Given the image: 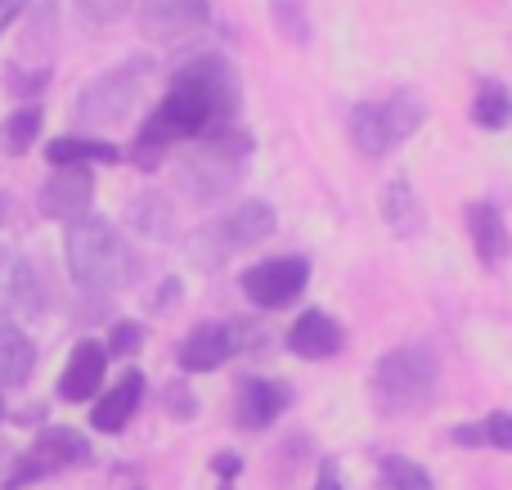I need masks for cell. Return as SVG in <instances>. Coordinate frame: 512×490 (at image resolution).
<instances>
[{
    "mask_svg": "<svg viewBox=\"0 0 512 490\" xmlns=\"http://www.w3.org/2000/svg\"><path fill=\"white\" fill-rule=\"evenodd\" d=\"M382 108H387V122H391L396 144H405L409 135L423 126V117H427V104H423V95H418V90H396V95H391Z\"/></svg>",
    "mask_w": 512,
    "mask_h": 490,
    "instance_id": "22",
    "label": "cell"
},
{
    "mask_svg": "<svg viewBox=\"0 0 512 490\" xmlns=\"http://www.w3.org/2000/svg\"><path fill=\"white\" fill-rule=\"evenodd\" d=\"M288 401H292V392L283 383H274V378H248V383L239 387L234 419H239V428H270V423L288 410Z\"/></svg>",
    "mask_w": 512,
    "mask_h": 490,
    "instance_id": "13",
    "label": "cell"
},
{
    "mask_svg": "<svg viewBox=\"0 0 512 490\" xmlns=\"http://www.w3.org/2000/svg\"><path fill=\"white\" fill-rule=\"evenodd\" d=\"M36 135H41V108H18V113L9 117V144L23 153Z\"/></svg>",
    "mask_w": 512,
    "mask_h": 490,
    "instance_id": "24",
    "label": "cell"
},
{
    "mask_svg": "<svg viewBox=\"0 0 512 490\" xmlns=\"http://www.w3.org/2000/svg\"><path fill=\"white\" fill-rule=\"evenodd\" d=\"M41 306V293H36V275L23 257L0 243V311H18V315H32Z\"/></svg>",
    "mask_w": 512,
    "mask_h": 490,
    "instance_id": "14",
    "label": "cell"
},
{
    "mask_svg": "<svg viewBox=\"0 0 512 490\" xmlns=\"http://www.w3.org/2000/svg\"><path fill=\"white\" fill-rule=\"evenodd\" d=\"M243 293L252 297L256 306L265 311H283L292 306L310 284V261L301 257H270V261H256L252 270H243Z\"/></svg>",
    "mask_w": 512,
    "mask_h": 490,
    "instance_id": "5",
    "label": "cell"
},
{
    "mask_svg": "<svg viewBox=\"0 0 512 490\" xmlns=\"http://www.w3.org/2000/svg\"><path fill=\"white\" fill-rule=\"evenodd\" d=\"M68 270L81 288L90 293H113L135 275V257L122 243V234L104 221V216H81L68 225Z\"/></svg>",
    "mask_w": 512,
    "mask_h": 490,
    "instance_id": "2",
    "label": "cell"
},
{
    "mask_svg": "<svg viewBox=\"0 0 512 490\" xmlns=\"http://www.w3.org/2000/svg\"><path fill=\"white\" fill-rule=\"evenodd\" d=\"M351 140H355V149L369 153V158H382V153L396 149V135H391L387 108H382V104H355V113H351Z\"/></svg>",
    "mask_w": 512,
    "mask_h": 490,
    "instance_id": "18",
    "label": "cell"
},
{
    "mask_svg": "<svg viewBox=\"0 0 512 490\" xmlns=\"http://www.w3.org/2000/svg\"><path fill=\"white\" fill-rule=\"evenodd\" d=\"M216 473H221L225 482H234V473H239V455H216Z\"/></svg>",
    "mask_w": 512,
    "mask_h": 490,
    "instance_id": "32",
    "label": "cell"
},
{
    "mask_svg": "<svg viewBox=\"0 0 512 490\" xmlns=\"http://www.w3.org/2000/svg\"><path fill=\"white\" fill-rule=\"evenodd\" d=\"M86 459H90V446L81 441V432L50 428V432H41V437L32 441V450H27L14 468H9L5 490H23L32 482H45L50 473H63L68 464H86Z\"/></svg>",
    "mask_w": 512,
    "mask_h": 490,
    "instance_id": "4",
    "label": "cell"
},
{
    "mask_svg": "<svg viewBox=\"0 0 512 490\" xmlns=\"http://www.w3.org/2000/svg\"><path fill=\"white\" fill-rule=\"evenodd\" d=\"M468 234H472V248H477V257L490 261V266H499V261L512 252V234H508L504 216H499L490 203H472L468 207Z\"/></svg>",
    "mask_w": 512,
    "mask_h": 490,
    "instance_id": "16",
    "label": "cell"
},
{
    "mask_svg": "<svg viewBox=\"0 0 512 490\" xmlns=\"http://www.w3.org/2000/svg\"><path fill=\"white\" fill-rule=\"evenodd\" d=\"M0 414H5V410H0Z\"/></svg>",
    "mask_w": 512,
    "mask_h": 490,
    "instance_id": "33",
    "label": "cell"
},
{
    "mask_svg": "<svg viewBox=\"0 0 512 490\" xmlns=\"http://www.w3.org/2000/svg\"><path fill=\"white\" fill-rule=\"evenodd\" d=\"M95 198V176L86 167H59L50 180L41 185V212L54 221H81Z\"/></svg>",
    "mask_w": 512,
    "mask_h": 490,
    "instance_id": "9",
    "label": "cell"
},
{
    "mask_svg": "<svg viewBox=\"0 0 512 490\" xmlns=\"http://www.w3.org/2000/svg\"><path fill=\"white\" fill-rule=\"evenodd\" d=\"M481 432H486V446L495 450H512V414H490L486 423H481Z\"/></svg>",
    "mask_w": 512,
    "mask_h": 490,
    "instance_id": "26",
    "label": "cell"
},
{
    "mask_svg": "<svg viewBox=\"0 0 512 490\" xmlns=\"http://www.w3.org/2000/svg\"><path fill=\"white\" fill-rule=\"evenodd\" d=\"M454 441L459 446H486V432H481V423H463V428H454Z\"/></svg>",
    "mask_w": 512,
    "mask_h": 490,
    "instance_id": "30",
    "label": "cell"
},
{
    "mask_svg": "<svg viewBox=\"0 0 512 490\" xmlns=\"http://www.w3.org/2000/svg\"><path fill=\"white\" fill-rule=\"evenodd\" d=\"M135 99H140V68L135 63H126V68L108 72V77L90 81L86 90H81L77 99V117L81 122H122V117H131Z\"/></svg>",
    "mask_w": 512,
    "mask_h": 490,
    "instance_id": "6",
    "label": "cell"
},
{
    "mask_svg": "<svg viewBox=\"0 0 512 490\" xmlns=\"http://www.w3.org/2000/svg\"><path fill=\"white\" fill-rule=\"evenodd\" d=\"M140 342H144V329H140V324L122 320V324H113V338H108V356H131V351H140Z\"/></svg>",
    "mask_w": 512,
    "mask_h": 490,
    "instance_id": "25",
    "label": "cell"
},
{
    "mask_svg": "<svg viewBox=\"0 0 512 490\" xmlns=\"http://www.w3.org/2000/svg\"><path fill=\"white\" fill-rule=\"evenodd\" d=\"M45 158L54 162V167H86V162H117L122 158V149L108 140H77V135H59V140L45 144Z\"/></svg>",
    "mask_w": 512,
    "mask_h": 490,
    "instance_id": "19",
    "label": "cell"
},
{
    "mask_svg": "<svg viewBox=\"0 0 512 490\" xmlns=\"http://www.w3.org/2000/svg\"><path fill=\"white\" fill-rule=\"evenodd\" d=\"M239 347H243V324H198V329L180 342V369H189V374H212V369H221Z\"/></svg>",
    "mask_w": 512,
    "mask_h": 490,
    "instance_id": "8",
    "label": "cell"
},
{
    "mask_svg": "<svg viewBox=\"0 0 512 490\" xmlns=\"http://www.w3.org/2000/svg\"><path fill=\"white\" fill-rule=\"evenodd\" d=\"M436 378H441V365L436 356L423 347V342H409V347H396L373 365V401H378L382 414H405V410H423L436 392Z\"/></svg>",
    "mask_w": 512,
    "mask_h": 490,
    "instance_id": "3",
    "label": "cell"
},
{
    "mask_svg": "<svg viewBox=\"0 0 512 490\" xmlns=\"http://www.w3.org/2000/svg\"><path fill=\"white\" fill-rule=\"evenodd\" d=\"M382 216H387V225L400 234V239H418V234H423V225H427L423 198L414 194V185H409V180L387 185V194H382Z\"/></svg>",
    "mask_w": 512,
    "mask_h": 490,
    "instance_id": "17",
    "label": "cell"
},
{
    "mask_svg": "<svg viewBox=\"0 0 512 490\" xmlns=\"http://www.w3.org/2000/svg\"><path fill=\"white\" fill-rule=\"evenodd\" d=\"M167 410H171V414H180V419H189V414H194L198 405H194V396H189L185 387H167Z\"/></svg>",
    "mask_w": 512,
    "mask_h": 490,
    "instance_id": "28",
    "label": "cell"
},
{
    "mask_svg": "<svg viewBox=\"0 0 512 490\" xmlns=\"http://www.w3.org/2000/svg\"><path fill=\"white\" fill-rule=\"evenodd\" d=\"M382 482H387L391 490H436L432 477H427V468L414 464V459H405V455L382 459Z\"/></svg>",
    "mask_w": 512,
    "mask_h": 490,
    "instance_id": "23",
    "label": "cell"
},
{
    "mask_svg": "<svg viewBox=\"0 0 512 490\" xmlns=\"http://www.w3.org/2000/svg\"><path fill=\"white\" fill-rule=\"evenodd\" d=\"M212 23L207 0H140V27L149 41H185Z\"/></svg>",
    "mask_w": 512,
    "mask_h": 490,
    "instance_id": "7",
    "label": "cell"
},
{
    "mask_svg": "<svg viewBox=\"0 0 512 490\" xmlns=\"http://www.w3.org/2000/svg\"><path fill=\"white\" fill-rule=\"evenodd\" d=\"M32 342L27 333H18L14 324H0V387H23L27 374H32Z\"/></svg>",
    "mask_w": 512,
    "mask_h": 490,
    "instance_id": "20",
    "label": "cell"
},
{
    "mask_svg": "<svg viewBox=\"0 0 512 490\" xmlns=\"http://www.w3.org/2000/svg\"><path fill=\"white\" fill-rule=\"evenodd\" d=\"M472 122H477L481 131H504L512 122V90L504 81H481L477 104H472Z\"/></svg>",
    "mask_w": 512,
    "mask_h": 490,
    "instance_id": "21",
    "label": "cell"
},
{
    "mask_svg": "<svg viewBox=\"0 0 512 490\" xmlns=\"http://www.w3.org/2000/svg\"><path fill=\"white\" fill-rule=\"evenodd\" d=\"M140 396H144V374L131 369V374H126L113 392H104V401L90 410V423H95L99 432H122L126 423H131V414L140 410Z\"/></svg>",
    "mask_w": 512,
    "mask_h": 490,
    "instance_id": "15",
    "label": "cell"
},
{
    "mask_svg": "<svg viewBox=\"0 0 512 490\" xmlns=\"http://www.w3.org/2000/svg\"><path fill=\"white\" fill-rule=\"evenodd\" d=\"M234 72L221 59H194L189 68L176 72L167 99L158 104V113L144 122L135 149L153 153L171 140H194V135H221L234 122Z\"/></svg>",
    "mask_w": 512,
    "mask_h": 490,
    "instance_id": "1",
    "label": "cell"
},
{
    "mask_svg": "<svg viewBox=\"0 0 512 490\" xmlns=\"http://www.w3.org/2000/svg\"><path fill=\"white\" fill-rule=\"evenodd\" d=\"M104 365H108L104 342H95V338L77 342V351H72L68 369L59 378V396L63 401H90L99 392V383H104Z\"/></svg>",
    "mask_w": 512,
    "mask_h": 490,
    "instance_id": "12",
    "label": "cell"
},
{
    "mask_svg": "<svg viewBox=\"0 0 512 490\" xmlns=\"http://www.w3.org/2000/svg\"><path fill=\"white\" fill-rule=\"evenodd\" d=\"M315 490H346V486H342V468H337V459H324V464H319Z\"/></svg>",
    "mask_w": 512,
    "mask_h": 490,
    "instance_id": "29",
    "label": "cell"
},
{
    "mask_svg": "<svg viewBox=\"0 0 512 490\" xmlns=\"http://www.w3.org/2000/svg\"><path fill=\"white\" fill-rule=\"evenodd\" d=\"M23 5H27V0H0V32H5V27L14 23L18 9H23Z\"/></svg>",
    "mask_w": 512,
    "mask_h": 490,
    "instance_id": "31",
    "label": "cell"
},
{
    "mask_svg": "<svg viewBox=\"0 0 512 490\" xmlns=\"http://www.w3.org/2000/svg\"><path fill=\"white\" fill-rule=\"evenodd\" d=\"M288 351L301 360H328L342 351V324L324 311H301L288 329Z\"/></svg>",
    "mask_w": 512,
    "mask_h": 490,
    "instance_id": "11",
    "label": "cell"
},
{
    "mask_svg": "<svg viewBox=\"0 0 512 490\" xmlns=\"http://www.w3.org/2000/svg\"><path fill=\"white\" fill-rule=\"evenodd\" d=\"M274 230V207L261 203V198H252V203H239L225 221L212 225L216 243H221V252H243V248H256V243L265 239V234Z\"/></svg>",
    "mask_w": 512,
    "mask_h": 490,
    "instance_id": "10",
    "label": "cell"
},
{
    "mask_svg": "<svg viewBox=\"0 0 512 490\" xmlns=\"http://www.w3.org/2000/svg\"><path fill=\"white\" fill-rule=\"evenodd\" d=\"M90 23H117V18L131 9V0H81Z\"/></svg>",
    "mask_w": 512,
    "mask_h": 490,
    "instance_id": "27",
    "label": "cell"
}]
</instances>
